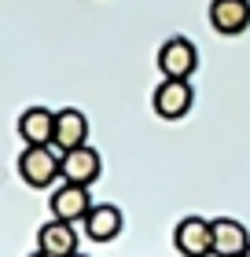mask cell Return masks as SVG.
<instances>
[{"instance_id": "12", "label": "cell", "mask_w": 250, "mask_h": 257, "mask_svg": "<svg viewBox=\"0 0 250 257\" xmlns=\"http://www.w3.org/2000/svg\"><path fill=\"white\" fill-rule=\"evenodd\" d=\"M122 224H125L122 209L111 206V202L92 206L89 217H85V231H89L92 242H111V239H118V235H122Z\"/></svg>"}, {"instance_id": "14", "label": "cell", "mask_w": 250, "mask_h": 257, "mask_svg": "<svg viewBox=\"0 0 250 257\" xmlns=\"http://www.w3.org/2000/svg\"><path fill=\"white\" fill-rule=\"evenodd\" d=\"M70 257H89V253H81V250H77V253H70Z\"/></svg>"}, {"instance_id": "6", "label": "cell", "mask_w": 250, "mask_h": 257, "mask_svg": "<svg viewBox=\"0 0 250 257\" xmlns=\"http://www.w3.org/2000/svg\"><path fill=\"white\" fill-rule=\"evenodd\" d=\"M210 231H213V253L217 257H243L250 246V231L243 220L235 217H217L210 220Z\"/></svg>"}, {"instance_id": "10", "label": "cell", "mask_w": 250, "mask_h": 257, "mask_svg": "<svg viewBox=\"0 0 250 257\" xmlns=\"http://www.w3.org/2000/svg\"><path fill=\"white\" fill-rule=\"evenodd\" d=\"M89 209H92L89 188H81V184H63V188H55V195H52V217L74 224V220L89 217Z\"/></svg>"}, {"instance_id": "9", "label": "cell", "mask_w": 250, "mask_h": 257, "mask_svg": "<svg viewBox=\"0 0 250 257\" xmlns=\"http://www.w3.org/2000/svg\"><path fill=\"white\" fill-rule=\"evenodd\" d=\"M19 136L26 140V147H52V140H55V110H48V107L22 110Z\"/></svg>"}, {"instance_id": "11", "label": "cell", "mask_w": 250, "mask_h": 257, "mask_svg": "<svg viewBox=\"0 0 250 257\" xmlns=\"http://www.w3.org/2000/svg\"><path fill=\"white\" fill-rule=\"evenodd\" d=\"M37 246L44 253H52V257H70V253H77V231H74L70 220L52 217L48 224H41V231H37Z\"/></svg>"}, {"instance_id": "1", "label": "cell", "mask_w": 250, "mask_h": 257, "mask_svg": "<svg viewBox=\"0 0 250 257\" xmlns=\"http://www.w3.org/2000/svg\"><path fill=\"white\" fill-rule=\"evenodd\" d=\"M192 103H195V88H192V81H181V77H165L151 96L154 114L165 118V121L184 118V114L192 110Z\"/></svg>"}, {"instance_id": "4", "label": "cell", "mask_w": 250, "mask_h": 257, "mask_svg": "<svg viewBox=\"0 0 250 257\" xmlns=\"http://www.w3.org/2000/svg\"><path fill=\"white\" fill-rule=\"evenodd\" d=\"M195 66H199V52H195V44L188 37H170L158 48V70H162V77L192 81Z\"/></svg>"}, {"instance_id": "5", "label": "cell", "mask_w": 250, "mask_h": 257, "mask_svg": "<svg viewBox=\"0 0 250 257\" xmlns=\"http://www.w3.org/2000/svg\"><path fill=\"white\" fill-rule=\"evenodd\" d=\"M173 246L181 257H210L213 253V231L206 217H184L173 231Z\"/></svg>"}, {"instance_id": "8", "label": "cell", "mask_w": 250, "mask_h": 257, "mask_svg": "<svg viewBox=\"0 0 250 257\" xmlns=\"http://www.w3.org/2000/svg\"><path fill=\"white\" fill-rule=\"evenodd\" d=\"M89 144V118L74 107H63L55 110V140L52 147H59V155L63 151H74V147H85Z\"/></svg>"}, {"instance_id": "7", "label": "cell", "mask_w": 250, "mask_h": 257, "mask_svg": "<svg viewBox=\"0 0 250 257\" xmlns=\"http://www.w3.org/2000/svg\"><path fill=\"white\" fill-rule=\"evenodd\" d=\"M210 26L224 37L243 33L250 26V0H210Z\"/></svg>"}, {"instance_id": "13", "label": "cell", "mask_w": 250, "mask_h": 257, "mask_svg": "<svg viewBox=\"0 0 250 257\" xmlns=\"http://www.w3.org/2000/svg\"><path fill=\"white\" fill-rule=\"evenodd\" d=\"M30 257H52V253H44V250H37V253H30Z\"/></svg>"}, {"instance_id": "2", "label": "cell", "mask_w": 250, "mask_h": 257, "mask_svg": "<svg viewBox=\"0 0 250 257\" xmlns=\"http://www.w3.org/2000/svg\"><path fill=\"white\" fill-rule=\"evenodd\" d=\"M59 158L52 147H26L19 155V177L30 184V188H52L59 180Z\"/></svg>"}, {"instance_id": "3", "label": "cell", "mask_w": 250, "mask_h": 257, "mask_svg": "<svg viewBox=\"0 0 250 257\" xmlns=\"http://www.w3.org/2000/svg\"><path fill=\"white\" fill-rule=\"evenodd\" d=\"M100 173H103V158H100V151H92L89 144L74 147V151H63V158H59V177H63V184L89 188V184L100 180Z\"/></svg>"}]
</instances>
